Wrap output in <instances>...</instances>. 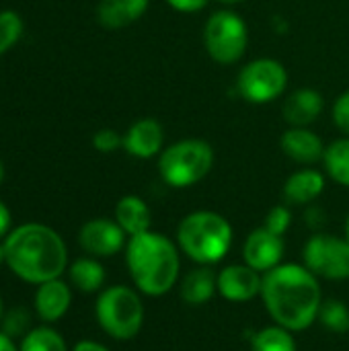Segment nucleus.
I'll return each mask as SVG.
<instances>
[{
	"label": "nucleus",
	"mask_w": 349,
	"mask_h": 351,
	"mask_svg": "<svg viewBox=\"0 0 349 351\" xmlns=\"http://www.w3.org/2000/svg\"><path fill=\"white\" fill-rule=\"evenodd\" d=\"M346 239L349 241V214H348V220H346Z\"/></svg>",
	"instance_id": "39"
},
{
	"label": "nucleus",
	"mask_w": 349,
	"mask_h": 351,
	"mask_svg": "<svg viewBox=\"0 0 349 351\" xmlns=\"http://www.w3.org/2000/svg\"><path fill=\"white\" fill-rule=\"evenodd\" d=\"M284 237L269 232L265 226L255 228L243 243V263L257 269L259 274H267L284 263Z\"/></svg>",
	"instance_id": "11"
},
{
	"label": "nucleus",
	"mask_w": 349,
	"mask_h": 351,
	"mask_svg": "<svg viewBox=\"0 0 349 351\" xmlns=\"http://www.w3.org/2000/svg\"><path fill=\"white\" fill-rule=\"evenodd\" d=\"M333 121L349 138V88L337 97L333 105Z\"/></svg>",
	"instance_id": "30"
},
{
	"label": "nucleus",
	"mask_w": 349,
	"mask_h": 351,
	"mask_svg": "<svg viewBox=\"0 0 349 351\" xmlns=\"http://www.w3.org/2000/svg\"><path fill=\"white\" fill-rule=\"evenodd\" d=\"M68 282L82 294H99L105 288V267L97 257H78L68 265Z\"/></svg>",
	"instance_id": "21"
},
{
	"label": "nucleus",
	"mask_w": 349,
	"mask_h": 351,
	"mask_svg": "<svg viewBox=\"0 0 349 351\" xmlns=\"http://www.w3.org/2000/svg\"><path fill=\"white\" fill-rule=\"evenodd\" d=\"M115 222L123 228L128 237H136L152 230L150 206L140 195H123L115 206Z\"/></svg>",
	"instance_id": "20"
},
{
	"label": "nucleus",
	"mask_w": 349,
	"mask_h": 351,
	"mask_svg": "<svg viewBox=\"0 0 349 351\" xmlns=\"http://www.w3.org/2000/svg\"><path fill=\"white\" fill-rule=\"evenodd\" d=\"M23 35V19L14 10H0V56L6 53Z\"/></svg>",
	"instance_id": "27"
},
{
	"label": "nucleus",
	"mask_w": 349,
	"mask_h": 351,
	"mask_svg": "<svg viewBox=\"0 0 349 351\" xmlns=\"http://www.w3.org/2000/svg\"><path fill=\"white\" fill-rule=\"evenodd\" d=\"M327 331L331 333H348L349 331V308L348 304L339 298H329L323 300L321 311H319V319H317Z\"/></svg>",
	"instance_id": "25"
},
{
	"label": "nucleus",
	"mask_w": 349,
	"mask_h": 351,
	"mask_svg": "<svg viewBox=\"0 0 349 351\" xmlns=\"http://www.w3.org/2000/svg\"><path fill=\"white\" fill-rule=\"evenodd\" d=\"M325 185L327 179L321 171L313 167L298 169L284 183V199L290 206H309L323 195Z\"/></svg>",
	"instance_id": "18"
},
{
	"label": "nucleus",
	"mask_w": 349,
	"mask_h": 351,
	"mask_svg": "<svg viewBox=\"0 0 349 351\" xmlns=\"http://www.w3.org/2000/svg\"><path fill=\"white\" fill-rule=\"evenodd\" d=\"M128 234L115 222V218H93L84 222L78 230V245L80 249L97 259H107L125 251Z\"/></svg>",
	"instance_id": "10"
},
{
	"label": "nucleus",
	"mask_w": 349,
	"mask_h": 351,
	"mask_svg": "<svg viewBox=\"0 0 349 351\" xmlns=\"http://www.w3.org/2000/svg\"><path fill=\"white\" fill-rule=\"evenodd\" d=\"M4 265V247H2V243H0V267Z\"/></svg>",
	"instance_id": "36"
},
{
	"label": "nucleus",
	"mask_w": 349,
	"mask_h": 351,
	"mask_svg": "<svg viewBox=\"0 0 349 351\" xmlns=\"http://www.w3.org/2000/svg\"><path fill=\"white\" fill-rule=\"evenodd\" d=\"M280 148L290 160L311 167L317 160H323L327 146L309 128H288L280 138Z\"/></svg>",
	"instance_id": "15"
},
{
	"label": "nucleus",
	"mask_w": 349,
	"mask_h": 351,
	"mask_svg": "<svg viewBox=\"0 0 349 351\" xmlns=\"http://www.w3.org/2000/svg\"><path fill=\"white\" fill-rule=\"evenodd\" d=\"M218 2H222V4H241L245 0H218Z\"/></svg>",
	"instance_id": "35"
},
{
	"label": "nucleus",
	"mask_w": 349,
	"mask_h": 351,
	"mask_svg": "<svg viewBox=\"0 0 349 351\" xmlns=\"http://www.w3.org/2000/svg\"><path fill=\"white\" fill-rule=\"evenodd\" d=\"M4 302H2V296H0V323H2V317H4Z\"/></svg>",
	"instance_id": "37"
},
{
	"label": "nucleus",
	"mask_w": 349,
	"mask_h": 351,
	"mask_svg": "<svg viewBox=\"0 0 349 351\" xmlns=\"http://www.w3.org/2000/svg\"><path fill=\"white\" fill-rule=\"evenodd\" d=\"M93 146L95 150L103 152V154H109V152H115L117 148L123 146V136H119L115 130L111 128H103L99 132H95L93 136Z\"/></svg>",
	"instance_id": "29"
},
{
	"label": "nucleus",
	"mask_w": 349,
	"mask_h": 351,
	"mask_svg": "<svg viewBox=\"0 0 349 351\" xmlns=\"http://www.w3.org/2000/svg\"><path fill=\"white\" fill-rule=\"evenodd\" d=\"M263 274L247 263H232L218 271V294L234 304L255 300L261 296Z\"/></svg>",
	"instance_id": "12"
},
{
	"label": "nucleus",
	"mask_w": 349,
	"mask_h": 351,
	"mask_svg": "<svg viewBox=\"0 0 349 351\" xmlns=\"http://www.w3.org/2000/svg\"><path fill=\"white\" fill-rule=\"evenodd\" d=\"M72 306V286L62 278L49 280L45 284L35 286L33 294V311L37 319L45 325H53L66 317Z\"/></svg>",
	"instance_id": "13"
},
{
	"label": "nucleus",
	"mask_w": 349,
	"mask_h": 351,
	"mask_svg": "<svg viewBox=\"0 0 349 351\" xmlns=\"http://www.w3.org/2000/svg\"><path fill=\"white\" fill-rule=\"evenodd\" d=\"M232 224L218 212L195 210L177 226V245L195 265H218L232 249Z\"/></svg>",
	"instance_id": "4"
},
{
	"label": "nucleus",
	"mask_w": 349,
	"mask_h": 351,
	"mask_svg": "<svg viewBox=\"0 0 349 351\" xmlns=\"http://www.w3.org/2000/svg\"><path fill=\"white\" fill-rule=\"evenodd\" d=\"M150 0H101L97 6V19L105 29H123L148 10Z\"/></svg>",
	"instance_id": "19"
},
{
	"label": "nucleus",
	"mask_w": 349,
	"mask_h": 351,
	"mask_svg": "<svg viewBox=\"0 0 349 351\" xmlns=\"http://www.w3.org/2000/svg\"><path fill=\"white\" fill-rule=\"evenodd\" d=\"M0 351H21V350H19V343H16L12 337H8L4 331H0Z\"/></svg>",
	"instance_id": "34"
},
{
	"label": "nucleus",
	"mask_w": 349,
	"mask_h": 351,
	"mask_svg": "<svg viewBox=\"0 0 349 351\" xmlns=\"http://www.w3.org/2000/svg\"><path fill=\"white\" fill-rule=\"evenodd\" d=\"M216 154L210 142L200 138H185L169 144L158 154V175L173 189H187L204 181L212 167Z\"/></svg>",
	"instance_id": "6"
},
{
	"label": "nucleus",
	"mask_w": 349,
	"mask_h": 351,
	"mask_svg": "<svg viewBox=\"0 0 349 351\" xmlns=\"http://www.w3.org/2000/svg\"><path fill=\"white\" fill-rule=\"evenodd\" d=\"M263 226L269 230V232H274V234H280V237H284L286 232H288V228L292 226V212H290V208L288 206H274L269 212H267V216H265V220H263Z\"/></svg>",
	"instance_id": "28"
},
{
	"label": "nucleus",
	"mask_w": 349,
	"mask_h": 351,
	"mask_svg": "<svg viewBox=\"0 0 349 351\" xmlns=\"http://www.w3.org/2000/svg\"><path fill=\"white\" fill-rule=\"evenodd\" d=\"M10 230H12V216L8 206L0 199V239H6Z\"/></svg>",
	"instance_id": "32"
},
{
	"label": "nucleus",
	"mask_w": 349,
	"mask_h": 351,
	"mask_svg": "<svg viewBox=\"0 0 349 351\" xmlns=\"http://www.w3.org/2000/svg\"><path fill=\"white\" fill-rule=\"evenodd\" d=\"M31 329V315L25 306H12L4 313L0 323V331H4L12 339H23Z\"/></svg>",
	"instance_id": "26"
},
{
	"label": "nucleus",
	"mask_w": 349,
	"mask_h": 351,
	"mask_svg": "<svg viewBox=\"0 0 349 351\" xmlns=\"http://www.w3.org/2000/svg\"><path fill=\"white\" fill-rule=\"evenodd\" d=\"M70 351H111L107 346H103V343H99V341H93V339H80V341H76Z\"/></svg>",
	"instance_id": "33"
},
{
	"label": "nucleus",
	"mask_w": 349,
	"mask_h": 351,
	"mask_svg": "<svg viewBox=\"0 0 349 351\" xmlns=\"http://www.w3.org/2000/svg\"><path fill=\"white\" fill-rule=\"evenodd\" d=\"M288 86L286 66L274 58H257L241 68L237 76L239 95L253 105H265L282 97Z\"/></svg>",
	"instance_id": "8"
},
{
	"label": "nucleus",
	"mask_w": 349,
	"mask_h": 351,
	"mask_svg": "<svg viewBox=\"0 0 349 351\" xmlns=\"http://www.w3.org/2000/svg\"><path fill=\"white\" fill-rule=\"evenodd\" d=\"M4 265L25 284L39 286L68 271V247L60 232L41 222L14 226L6 239Z\"/></svg>",
	"instance_id": "2"
},
{
	"label": "nucleus",
	"mask_w": 349,
	"mask_h": 351,
	"mask_svg": "<svg viewBox=\"0 0 349 351\" xmlns=\"http://www.w3.org/2000/svg\"><path fill=\"white\" fill-rule=\"evenodd\" d=\"M2 179H4V165H2V160H0V183H2Z\"/></svg>",
	"instance_id": "38"
},
{
	"label": "nucleus",
	"mask_w": 349,
	"mask_h": 351,
	"mask_svg": "<svg viewBox=\"0 0 349 351\" xmlns=\"http://www.w3.org/2000/svg\"><path fill=\"white\" fill-rule=\"evenodd\" d=\"M171 8H175V10H179V12H187V14H191V12H200V10H204L206 6H208V2L210 0H165Z\"/></svg>",
	"instance_id": "31"
},
{
	"label": "nucleus",
	"mask_w": 349,
	"mask_h": 351,
	"mask_svg": "<svg viewBox=\"0 0 349 351\" xmlns=\"http://www.w3.org/2000/svg\"><path fill=\"white\" fill-rule=\"evenodd\" d=\"M218 292V274L212 265H197L179 280V296L187 306H204Z\"/></svg>",
	"instance_id": "17"
},
{
	"label": "nucleus",
	"mask_w": 349,
	"mask_h": 351,
	"mask_svg": "<svg viewBox=\"0 0 349 351\" xmlns=\"http://www.w3.org/2000/svg\"><path fill=\"white\" fill-rule=\"evenodd\" d=\"M144 302L136 288L115 284L99 292L95 302V319L105 335L115 341L138 337L144 325Z\"/></svg>",
	"instance_id": "5"
},
{
	"label": "nucleus",
	"mask_w": 349,
	"mask_h": 351,
	"mask_svg": "<svg viewBox=\"0 0 349 351\" xmlns=\"http://www.w3.org/2000/svg\"><path fill=\"white\" fill-rule=\"evenodd\" d=\"M204 45L216 64H237L249 45V27L245 19L230 8L216 10L204 27Z\"/></svg>",
	"instance_id": "7"
},
{
	"label": "nucleus",
	"mask_w": 349,
	"mask_h": 351,
	"mask_svg": "<svg viewBox=\"0 0 349 351\" xmlns=\"http://www.w3.org/2000/svg\"><path fill=\"white\" fill-rule=\"evenodd\" d=\"M325 173L341 187H349V138H339L325 148Z\"/></svg>",
	"instance_id": "22"
},
{
	"label": "nucleus",
	"mask_w": 349,
	"mask_h": 351,
	"mask_svg": "<svg viewBox=\"0 0 349 351\" xmlns=\"http://www.w3.org/2000/svg\"><path fill=\"white\" fill-rule=\"evenodd\" d=\"M21 351H70L64 335L56 331L51 325H39L33 327L21 341H19Z\"/></svg>",
	"instance_id": "24"
},
{
	"label": "nucleus",
	"mask_w": 349,
	"mask_h": 351,
	"mask_svg": "<svg viewBox=\"0 0 349 351\" xmlns=\"http://www.w3.org/2000/svg\"><path fill=\"white\" fill-rule=\"evenodd\" d=\"M251 351H298V343L292 331L280 325H269L253 333Z\"/></svg>",
	"instance_id": "23"
},
{
	"label": "nucleus",
	"mask_w": 349,
	"mask_h": 351,
	"mask_svg": "<svg viewBox=\"0 0 349 351\" xmlns=\"http://www.w3.org/2000/svg\"><path fill=\"white\" fill-rule=\"evenodd\" d=\"M125 267L140 294L160 298L179 286L181 249L163 232L148 230L128 239Z\"/></svg>",
	"instance_id": "3"
},
{
	"label": "nucleus",
	"mask_w": 349,
	"mask_h": 351,
	"mask_svg": "<svg viewBox=\"0 0 349 351\" xmlns=\"http://www.w3.org/2000/svg\"><path fill=\"white\" fill-rule=\"evenodd\" d=\"M121 148L134 158H152L165 150V128L154 117H142L123 134Z\"/></svg>",
	"instance_id": "14"
},
{
	"label": "nucleus",
	"mask_w": 349,
	"mask_h": 351,
	"mask_svg": "<svg viewBox=\"0 0 349 351\" xmlns=\"http://www.w3.org/2000/svg\"><path fill=\"white\" fill-rule=\"evenodd\" d=\"M259 298L274 325L292 333L313 327L323 304L319 278L304 263H280L263 274Z\"/></svg>",
	"instance_id": "1"
},
{
	"label": "nucleus",
	"mask_w": 349,
	"mask_h": 351,
	"mask_svg": "<svg viewBox=\"0 0 349 351\" xmlns=\"http://www.w3.org/2000/svg\"><path fill=\"white\" fill-rule=\"evenodd\" d=\"M302 263L317 278L331 282L349 280V241L346 237L317 232L304 245Z\"/></svg>",
	"instance_id": "9"
},
{
	"label": "nucleus",
	"mask_w": 349,
	"mask_h": 351,
	"mask_svg": "<svg viewBox=\"0 0 349 351\" xmlns=\"http://www.w3.org/2000/svg\"><path fill=\"white\" fill-rule=\"evenodd\" d=\"M325 109V99L315 88H298L294 90L282 107V115L290 128H309L315 123Z\"/></svg>",
	"instance_id": "16"
}]
</instances>
